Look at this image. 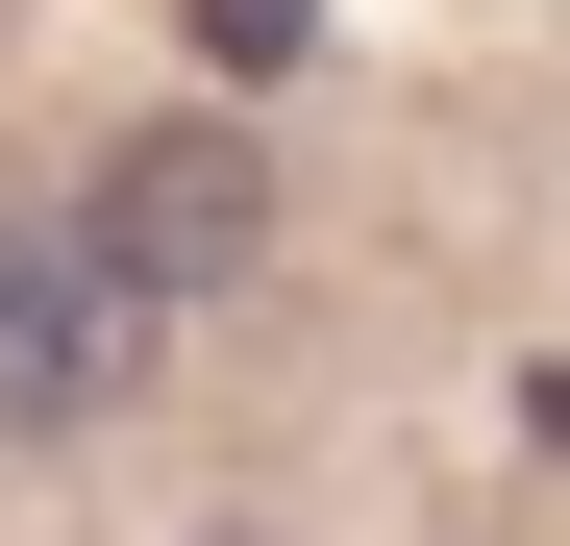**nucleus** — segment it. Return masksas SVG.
Returning <instances> with one entry per match:
<instances>
[{"instance_id": "obj_2", "label": "nucleus", "mask_w": 570, "mask_h": 546, "mask_svg": "<svg viewBox=\"0 0 570 546\" xmlns=\"http://www.w3.org/2000/svg\"><path fill=\"white\" fill-rule=\"evenodd\" d=\"M75 224H100L149 299H224V273L273 248V174H248V125H149V149H100V199H75Z\"/></svg>"}, {"instance_id": "obj_3", "label": "nucleus", "mask_w": 570, "mask_h": 546, "mask_svg": "<svg viewBox=\"0 0 570 546\" xmlns=\"http://www.w3.org/2000/svg\"><path fill=\"white\" fill-rule=\"evenodd\" d=\"M298 26H323V0H199V50H224V75H298Z\"/></svg>"}, {"instance_id": "obj_1", "label": "nucleus", "mask_w": 570, "mask_h": 546, "mask_svg": "<svg viewBox=\"0 0 570 546\" xmlns=\"http://www.w3.org/2000/svg\"><path fill=\"white\" fill-rule=\"evenodd\" d=\"M125 348H149V273L100 224H0V447H75L125 398Z\"/></svg>"}]
</instances>
